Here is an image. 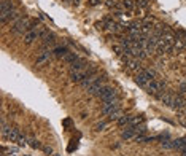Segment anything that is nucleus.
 <instances>
[{
    "instance_id": "1",
    "label": "nucleus",
    "mask_w": 186,
    "mask_h": 156,
    "mask_svg": "<svg viewBox=\"0 0 186 156\" xmlns=\"http://www.w3.org/2000/svg\"><path fill=\"white\" fill-rule=\"evenodd\" d=\"M10 30H11V34H14V35L29 32V30H30V21L27 19V18H22V19H19L18 22L13 24V27H11Z\"/></svg>"
},
{
    "instance_id": "2",
    "label": "nucleus",
    "mask_w": 186,
    "mask_h": 156,
    "mask_svg": "<svg viewBox=\"0 0 186 156\" xmlns=\"http://www.w3.org/2000/svg\"><path fill=\"white\" fill-rule=\"evenodd\" d=\"M102 113L104 115H110V113H113L115 110L119 108V102H118V99L113 97V99H108V100H102Z\"/></svg>"
},
{
    "instance_id": "3",
    "label": "nucleus",
    "mask_w": 186,
    "mask_h": 156,
    "mask_svg": "<svg viewBox=\"0 0 186 156\" xmlns=\"http://www.w3.org/2000/svg\"><path fill=\"white\" fill-rule=\"evenodd\" d=\"M14 10H16V8H14V2H13V0H3V2H2V14H0V18H2V22L3 24L6 22L8 16H10Z\"/></svg>"
},
{
    "instance_id": "4",
    "label": "nucleus",
    "mask_w": 186,
    "mask_h": 156,
    "mask_svg": "<svg viewBox=\"0 0 186 156\" xmlns=\"http://www.w3.org/2000/svg\"><path fill=\"white\" fill-rule=\"evenodd\" d=\"M153 80V77L150 75V72H148V69H142L140 72L135 75V83L138 86H148V83Z\"/></svg>"
},
{
    "instance_id": "5",
    "label": "nucleus",
    "mask_w": 186,
    "mask_h": 156,
    "mask_svg": "<svg viewBox=\"0 0 186 156\" xmlns=\"http://www.w3.org/2000/svg\"><path fill=\"white\" fill-rule=\"evenodd\" d=\"M96 96H97L99 99H102V100H108V99L116 97V91L111 88V86H102L100 91H99Z\"/></svg>"
},
{
    "instance_id": "6",
    "label": "nucleus",
    "mask_w": 186,
    "mask_h": 156,
    "mask_svg": "<svg viewBox=\"0 0 186 156\" xmlns=\"http://www.w3.org/2000/svg\"><path fill=\"white\" fill-rule=\"evenodd\" d=\"M51 58H53V51L49 48H42V53L38 54V58H37V66H42V64L49 62Z\"/></svg>"
},
{
    "instance_id": "7",
    "label": "nucleus",
    "mask_w": 186,
    "mask_h": 156,
    "mask_svg": "<svg viewBox=\"0 0 186 156\" xmlns=\"http://www.w3.org/2000/svg\"><path fill=\"white\" fill-rule=\"evenodd\" d=\"M104 81H105V78H104V77H97V78L94 80V83H92V85L88 88V93L96 96V94L99 93V91H100V88L104 86Z\"/></svg>"
},
{
    "instance_id": "8",
    "label": "nucleus",
    "mask_w": 186,
    "mask_h": 156,
    "mask_svg": "<svg viewBox=\"0 0 186 156\" xmlns=\"http://www.w3.org/2000/svg\"><path fill=\"white\" fill-rule=\"evenodd\" d=\"M86 78V69L85 70H75L70 72V81L72 83H81L83 80Z\"/></svg>"
},
{
    "instance_id": "9",
    "label": "nucleus",
    "mask_w": 186,
    "mask_h": 156,
    "mask_svg": "<svg viewBox=\"0 0 186 156\" xmlns=\"http://www.w3.org/2000/svg\"><path fill=\"white\" fill-rule=\"evenodd\" d=\"M173 99H175V96H173V93H172V89H167L165 93H164V96H162V102L167 105V107H170L172 108V105H173Z\"/></svg>"
},
{
    "instance_id": "10",
    "label": "nucleus",
    "mask_w": 186,
    "mask_h": 156,
    "mask_svg": "<svg viewBox=\"0 0 186 156\" xmlns=\"http://www.w3.org/2000/svg\"><path fill=\"white\" fill-rule=\"evenodd\" d=\"M37 38H40V32H37V30H29V32H26V35H24V43H27V45H30L34 40H37Z\"/></svg>"
},
{
    "instance_id": "11",
    "label": "nucleus",
    "mask_w": 186,
    "mask_h": 156,
    "mask_svg": "<svg viewBox=\"0 0 186 156\" xmlns=\"http://www.w3.org/2000/svg\"><path fill=\"white\" fill-rule=\"evenodd\" d=\"M186 107V99L181 96V94H176L175 96V99H173V105H172V108H184Z\"/></svg>"
},
{
    "instance_id": "12",
    "label": "nucleus",
    "mask_w": 186,
    "mask_h": 156,
    "mask_svg": "<svg viewBox=\"0 0 186 156\" xmlns=\"http://www.w3.org/2000/svg\"><path fill=\"white\" fill-rule=\"evenodd\" d=\"M135 131H134V127L132 126H127L126 127V131H123V134H121V139L123 140H131V139H135Z\"/></svg>"
},
{
    "instance_id": "13",
    "label": "nucleus",
    "mask_w": 186,
    "mask_h": 156,
    "mask_svg": "<svg viewBox=\"0 0 186 156\" xmlns=\"http://www.w3.org/2000/svg\"><path fill=\"white\" fill-rule=\"evenodd\" d=\"M53 54L56 58H61V59H64L69 54V48L67 46H56L54 50H53Z\"/></svg>"
},
{
    "instance_id": "14",
    "label": "nucleus",
    "mask_w": 186,
    "mask_h": 156,
    "mask_svg": "<svg viewBox=\"0 0 186 156\" xmlns=\"http://www.w3.org/2000/svg\"><path fill=\"white\" fill-rule=\"evenodd\" d=\"M132 120H134V115H123V116H121L119 118V120H118V126H121V127H123V126H131L132 124Z\"/></svg>"
},
{
    "instance_id": "15",
    "label": "nucleus",
    "mask_w": 186,
    "mask_h": 156,
    "mask_svg": "<svg viewBox=\"0 0 186 156\" xmlns=\"http://www.w3.org/2000/svg\"><path fill=\"white\" fill-rule=\"evenodd\" d=\"M86 69V61L85 59H78V61H75V62H73L72 64V66H70V72H75V70H85Z\"/></svg>"
},
{
    "instance_id": "16",
    "label": "nucleus",
    "mask_w": 186,
    "mask_h": 156,
    "mask_svg": "<svg viewBox=\"0 0 186 156\" xmlns=\"http://www.w3.org/2000/svg\"><path fill=\"white\" fill-rule=\"evenodd\" d=\"M159 56H164V54L167 53V45H165V42L161 38L159 42H157V45H156V50H154Z\"/></svg>"
},
{
    "instance_id": "17",
    "label": "nucleus",
    "mask_w": 186,
    "mask_h": 156,
    "mask_svg": "<svg viewBox=\"0 0 186 156\" xmlns=\"http://www.w3.org/2000/svg\"><path fill=\"white\" fill-rule=\"evenodd\" d=\"M19 19H22V13L19 11V10H14L10 16H8V19H6V22H18V21H19Z\"/></svg>"
},
{
    "instance_id": "18",
    "label": "nucleus",
    "mask_w": 186,
    "mask_h": 156,
    "mask_svg": "<svg viewBox=\"0 0 186 156\" xmlns=\"http://www.w3.org/2000/svg\"><path fill=\"white\" fill-rule=\"evenodd\" d=\"M173 148H176V150L183 151V150L186 148V137H181V139H176V140H173Z\"/></svg>"
},
{
    "instance_id": "19",
    "label": "nucleus",
    "mask_w": 186,
    "mask_h": 156,
    "mask_svg": "<svg viewBox=\"0 0 186 156\" xmlns=\"http://www.w3.org/2000/svg\"><path fill=\"white\" fill-rule=\"evenodd\" d=\"M78 59H80V58H78V54H77V53H69L67 56L64 58V62H65L67 66H72V64L75 62V61H78Z\"/></svg>"
},
{
    "instance_id": "20",
    "label": "nucleus",
    "mask_w": 186,
    "mask_h": 156,
    "mask_svg": "<svg viewBox=\"0 0 186 156\" xmlns=\"http://www.w3.org/2000/svg\"><path fill=\"white\" fill-rule=\"evenodd\" d=\"M127 67H129V70H132V72H140V70H142L140 62H138L137 59H132L131 62L127 64Z\"/></svg>"
},
{
    "instance_id": "21",
    "label": "nucleus",
    "mask_w": 186,
    "mask_h": 156,
    "mask_svg": "<svg viewBox=\"0 0 186 156\" xmlns=\"http://www.w3.org/2000/svg\"><path fill=\"white\" fill-rule=\"evenodd\" d=\"M121 116H123V110L118 108V110H115L113 113H110V115H108V120H110V121H118Z\"/></svg>"
},
{
    "instance_id": "22",
    "label": "nucleus",
    "mask_w": 186,
    "mask_h": 156,
    "mask_svg": "<svg viewBox=\"0 0 186 156\" xmlns=\"http://www.w3.org/2000/svg\"><path fill=\"white\" fill-rule=\"evenodd\" d=\"M96 78H97V77H89V78H85V80H83L81 83H80V85H81V88H83V89H88L92 83H94V80H96Z\"/></svg>"
},
{
    "instance_id": "23",
    "label": "nucleus",
    "mask_w": 186,
    "mask_h": 156,
    "mask_svg": "<svg viewBox=\"0 0 186 156\" xmlns=\"http://www.w3.org/2000/svg\"><path fill=\"white\" fill-rule=\"evenodd\" d=\"M19 131H18V129H11V132L10 134H8V137H6V139L8 140H10V142H18V139H19Z\"/></svg>"
},
{
    "instance_id": "24",
    "label": "nucleus",
    "mask_w": 186,
    "mask_h": 156,
    "mask_svg": "<svg viewBox=\"0 0 186 156\" xmlns=\"http://www.w3.org/2000/svg\"><path fill=\"white\" fill-rule=\"evenodd\" d=\"M113 51L118 54V56H123L126 50H124V46H123V45L119 43V45H113Z\"/></svg>"
},
{
    "instance_id": "25",
    "label": "nucleus",
    "mask_w": 186,
    "mask_h": 156,
    "mask_svg": "<svg viewBox=\"0 0 186 156\" xmlns=\"http://www.w3.org/2000/svg\"><path fill=\"white\" fill-rule=\"evenodd\" d=\"M105 5L108 6V8H115V10H119V8L121 6H123V5H118V2H116V0H105Z\"/></svg>"
},
{
    "instance_id": "26",
    "label": "nucleus",
    "mask_w": 186,
    "mask_h": 156,
    "mask_svg": "<svg viewBox=\"0 0 186 156\" xmlns=\"http://www.w3.org/2000/svg\"><path fill=\"white\" fill-rule=\"evenodd\" d=\"M123 8H126V10H132V8L135 6V3H134V0H123Z\"/></svg>"
},
{
    "instance_id": "27",
    "label": "nucleus",
    "mask_w": 186,
    "mask_h": 156,
    "mask_svg": "<svg viewBox=\"0 0 186 156\" xmlns=\"http://www.w3.org/2000/svg\"><path fill=\"white\" fill-rule=\"evenodd\" d=\"M10 132H11V127L6 126V124L2 121V135H3V137H8V134H10Z\"/></svg>"
},
{
    "instance_id": "28",
    "label": "nucleus",
    "mask_w": 186,
    "mask_h": 156,
    "mask_svg": "<svg viewBox=\"0 0 186 156\" xmlns=\"http://www.w3.org/2000/svg\"><path fill=\"white\" fill-rule=\"evenodd\" d=\"M29 145L32 146V148H42V143L37 139H29Z\"/></svg>"
},
{
    "instance_id": "29",
    "label": "nucleus",
    "mask_w": 186,
    "mask_h": 156,
    "mask_svg": "<svg viewBox=\"0 0 186 156\" xmlns=\"http://www.w3.org/2000/svg\"><path fill=\"white\" fill-rule=\"evenodd\" d=\"M137 58H138V59H146V58H148V53L145 51V48L138 50V53H137Z\"/></svg>"
},
{
    "instance_id": "30",
    "label": "nucleus",
    "mask_w": 186,
    "mask_h": 156,
    "mask_svg": "<svg viewBox=\"0 0 186 156\" xmlns=\"http://www.w3.org/2000/svg\"><path fill=\"white\" fill-rule=\"evenodd\" d=\"M161 145H162V148H173V140H164V142H161Z\"/></svg>"
},
{
    "instance_id": "31",
    "label": "nucleus",
    "mask_w": 186,
    "mask_h": 156,
    "mask_svg": "<svg viewBox=\"0 0 186 156\" xmlns=\"http://www.w3.org/2000/svg\"><path fill=\"white\" fill-rule=\"evenodd\" d=\"M107 126V121H100V123H97L96 126H94V131H104V127Z\"/></svg>"
},
{
    "instance_id": "32",
    "label": "nucleus",
    "mask_w": 186,
    "mask_h": 156,
    "mask_svg": "<svg viewBox=\"0 0 186 156\" xmlns=\"http://www.w3.org/2000/svg\"><path fill=\"white\" fill-rule=\"evenodd\" d=\"M27 142H29V140H27L24 135H19V139H18V145H19V146H26Z\"/></svg>"
},
{
    "instance_id": "33",
    "label": "nucleus",
    "mask_w": 186,
    "mask_h": 156,
    "mask_svg": "<svg viewBox=\"0 0 186 156\" xmlns=\"http://www.w3.org/2000/svg\"><path fill=\"white\" fill-rule=\"evenodd\" d=\"M137 5L142 6V8H145V6L148 5V0H137Z\"/></svg>"
},
{
    "instance_id": "34",
    "label": "nucleus",
    "mask_w": 186,
    "mask_h": 156,
    "mask_svg": "<svg viewBox=\"0 0 186 156\" xmlns=\"http://www.w3.org/2000/svg\"><path fill=\"white\" fill-rule=\"evenodd\" d=\"M100 2H102V0H89V5L91 6H97V5H100Z\"/></svg>"
},
{
    "instance_id": "35",
    "label": "nucleus",
    "mask_w": 186,
    "mask_h": 156,
    "mask_svg": "<svg viewBox=\"0 0 186 156\" xmlns=\"http://www.w3.org/2000/svg\"><path fill=\"white\" fill-rule=\"evenodd\" d=\"M43 151L46 154H53V148H51V146H43Z\"/></svg>"
},
{
    "instance_id": "36",
    "label": "nucleus",
    "mask_w": 186,
    "mask_h": 156,
    "mask_svg": "<svg viewBox=\"0 0 186 156\" xmlns=\"http://www.w3.org/2000/svg\"><path fill=\"white\" fill-rule=\"evenodd\" d=\"M53 156H61V154H53Z\"/></svg>"
},
{
    "instance_id": "37",
    "label": "nucleus",
    "mask_w": 186,
    "mask_h": 156,
    "mask_svg": "<svg viewBox=\"0 0 186 156\" xmlns=\"http://www.w3.org/2000/svg\"><path fill=\"white\" fill-rule=\"evenodd\" d=\"M184 127H186V124H184Z\"/></svg>"
},
{
    "instance_id": "38",
    "label": "nucleus",
    "mask_w": 186,
    "mask_h": 156,
    "mask_svg": "<svg viewBox=\"0 0 186 156\" xmlns=\"http://www.w3.org/2000/svg\"><path fill=\"white\" fill-rule=\"evenodd\" d=\"M184 116H186V113H184Z\"/></svg>"
}]
</instances>
